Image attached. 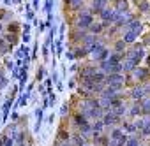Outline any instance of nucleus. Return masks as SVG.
Returning a JSON list of instances; mask_svg holds the SVG:
<instances>
[{"label": "nucleus", "mask_w": 150, "mask_h": 146, "mask_svg": "<svg viewBox=\"0 0 150 146\" xmlns=\"http://www.w3.org/2000/svg\"><path fill=\"white\" fill-rule=\"evenodd\" d=\"M28 41H30V35H28V34H23V42H25V44H27V42H28Z\"/></svg>", "instance_id": "28"}, {"label": "nucleus", "mask_w": 150, "mask_h": 146, "mask_svg": "<svg viewBox=\"0 0 150 146\" xmlns=\"http://www.w3.org/2000/svg\"><path fill=\"white\" fill-rule=\"evenodd\" d=\"M65 58H67V60H72V58H74V53L67 51V53H65Z\"/></svg>", "instance_id": "27"}, {"label": "nucleus", "mask_w": 150, "mask_h": 146, "mask_svg": "<svg viewBox=\"0 0 150 146\" xmlns=\"http://www.w3.org/2000/svg\"><path fill=\"white\" fill-rule=\"evenodd\" d=\"M2 144H6V137H0V146Z\"/></svg>", "instance_id": "33"}, {"label": "nucleus", "mask_w": 150, "mask_h": 146, "mask_svg": "<svg viewBox=\"0 0 150 146\" xmlns=\"http://www.w3.org/2000/svg\"><path fill=\"white\" fill-rule=\"evenodd\" d=\"M94 58H96V60H103V62H104V60L108 58V49H103V51H101L97 56H94Z\"/></svg>", "instance_id": "15"}, {"label": "nucleus", "mask_w": 150, "mask_h": 146, "mask_svg": "<svg viewBox=\"0 0 150 146\" xmlns=\"http://www.w3.org/2000/svg\"><path fill=\"white\" fill-rule=\"evenodd\" d=\"M55 100H57V95H55V93H50V99H48L50 106H53V104H55Z\"/></svg>", "instance_id": "24"}, {"label": "nucleus", "mask_w": 150, "mask_h": 146, "mask_svg": "<svg viewBox=\"0 0 150 146\" xmlns=\"http://www.w3.org/2000/svg\"><path fill=\"white\" fill-rule=\"evenodd\" d=\"M127 137L122 134V130L120 128H117V130H113L111 132V139H110V146H124L127 141H125Z\"/></svg>", "instance_id": "1"}, {"label": "nucleus", "mask_w": 150, "mask_h": 146, "mask_svg": "<svg viewBox=\"0 0 150 146\" xmlns=\"http://www.w3.org/2000/svg\"><path fill=\"white\" fill-rule=\"evenodd\" d=\"M103 127H104V121H96V123L92 125V130H94V134H99V132L103 130Z\"/></svg>", "instance_id": "12"}, {"label": "nucleus", "mask_w": 150, "mask_h": 146, "mask_svg": "<svg viewBox=\"0 0 150 146\" xmlns=\"http://www.w3.org/2000/svg\"><path fill=\"white\" fill-rule=\"evenodd\" d=\"M13 100H14V97L7 99V100H6V104H4V107H2V111H4V120H6V118H7V114H9V109H11V104H13Z\"/></svg>", "instance_id": "11"}, {"label": "nucleus", "mask_w": 150, "mask_h": 146, "mask_svg": "<svg viewBox=\"0 0 150 146\" xmlns=\"http://www.w3.org/2000/svg\"><path fill=\"white\" fill-rule=\"evenodd\" d=\"M6 146H13V139H9V137H6Z\"/></svg>", "instance_id": "30"}, {"label": "nucleus", "mask_w": 150, "mask_h": 146, "mask_svg": "<svg viewBox=\"0 0 150 146\" xmlns=\"http://www.w3.org/2000/svg\"><path fill=\"white\" fill-rule=\"evenodd\" d=\"M101 18H103L104 21H115V18H117V11L103 9V11H101Z\"/></svg>", "instance_id": "4"}, {"label": "nucleus", "mask_w": 150, "mask_h": 146, "mask_svg": "<svg viewBox=\"0 0 150 146\" xmlns=\"http://www.w3.org/2000/svg\"><path fill=\"white\" fill-rule=\"evenodd\" d=\"M7 85V79L4 78V74H2V72H0V88H4Z\"/></svg>", "instance_id": "21"}, {"label": "nucleus", "mask_w": 150, "mask_h": 146, "mask_svg": "<svg viewBox=\"0 0 150 146\" xmlns=\"http://www.w3.org/2000/svg\"><path fill=\"white\" fill-rule=\"evenodd\" d=\"M90 30H92L94 34H99V32L103 30V27H101V25H94V23H92V25H90Z\"/></svg>", "instance_id": "19"}, {"label": "nucleus", "mask_w": 150, "mask_h": 146, "mask_svg": "<svg viewBox=\"0 0 150 146\" xmlns=\"http://www.w3.org/2000/svg\"><path fill=\"white\" fill-rule=\"evenodd\" d=\"M136 37H138V34H134V32H131V30H129V32L124 35V41H125L127 44H132V42L136 41Z\"/></svg>", "instance_id": "10"}, {"label": "nucleus", "mask_w": 150, "mask_h": 146, "mask_svg": "<svg viewBox=\"0 0 150 146\" xmlns=\"http://www.w3.org/2000/svg\"><path fill=\"white\" fill-rule=\"evenodd\" d=\"M141 109H143V113L150 114V97H143L141 99Z\"/></svg>", "instance_id": "9"}, {"label": "nucleus", "mask_w": 150, "mask_h": 146, "mask_svg": "<svg viewBox=\"0 0 150 146\" xmlns=\"http://www.w3.org/2000/svg\"><path fill=\"white\" fill-rule=\"evenodd\" d=\"M74 139H76V141H74V144H76V146H83V142H85V141H83V135H81V137L78 135V137H74Z\"/></svg>", "instance_id": "22"}, {"label": "nucleus", "mask_w": 150, "mask_h": 146, "mask_svg": "<svg viewBox=\"0 0 150 146\" xmlns=\"http://www.w3.org/2000/svg\"><path fill=\"white\" fill-rule=\"evenodd\" d=\"M118 114H115L113 111H110L108 114H104V118H103V121H104V125H111V123H117L118 121Z\"/></svg>", "instance_id": "5"}, {"label": "nucleus", "mask_w": 150, "mask_h": 146, "mask_svg": "<svg viewBox=\"0 0 150 146\" xmlns=\"http://www.w3.org/2000/svg\"><path fill=\"white\" fill-rule=\"evenodd\" d=\"M125 146H139V142H138V139L129 137V139H127V142H125Z\"/></svg>", "instance_id": "17"}, {"label": "nucleus", "mask_w": 150, "mask_h": 146, "mask_svg": "<svg viewBox=\"0 0 150 146\" xmlns=\"http://www.w3.org/2000/svg\"><path fill=\"white\" fill-rule=\"evenodd\" d=\"M0 30H2V25H0Z\"/></svg>", "instance_id": "35"}, {"label": "nucleus", "mask_w": 150, "mask_h": 146, "mask_svg": "<svg viewBox=\"0 0 150 146\" xmlns=\"http://www.w3.org/2000/svg\"><path fill=\"white\" fill-rule=\"evenodd\" d=\"M90 25H92V16H90L88 13H81L80 20L76 21V27H78V28H88Z\"/></svg>", "instance_id": "3"}, {"label": "nucleus", "mask_w": 150, "mask_h": 146, "mask_svg": "<svg viewBox=\"0 0 150 146\" xmlns=\"http://www.w3.org/2000/svg\"><path fill=\"white\" fill-rule=\"evenodd\" d=\"M28 32H30V25L25 23V27H23V34H28Z\"/></svg>", "instance_id": "26"}, {"label": "nucleus", "mask_w": 150, "mask_h": 146, "mask_svg": "<svg viewBox=\"0 0 150 146\" xmlns=\"http://www.w3.org/2000/svg\"><path fill=\"white\" fill-rule=\"evenodd\" d=\"M129 28H131V32H134V34H141V30H143V27H141L139 21H131V23H129Z\"/></svg>", "instance_id": "8"}, {"label": "nucleus", "mask_w": 150, "mask_h": 146, "mask_svg": "<svg viewBox=\"0 0 150 146\" xmlns=\"http://www.w3.org/2000/svg\"><path fill=\"white\" fill-rule=\"evenodd\" d=\"M132 74H134V78L138 79V81H141V79H145L146 78V74H148V70L146 69H132Z\"/></svg>", "instance_id": "7"}, {"label": "nucleus", "mask_w": 150, "mask_h": 146, "mask_svg": "<svg viewBox=\"0 0 150 146\" xmlns=\"http://www.w3.org/2000/svg\"><path fill=\"white\" fill-rule=\"evenodd\" d=\"M131 97H132L134 100H141V99L145 97V88H141V86H136V88H132V92H131Z\"/></svg>", "instance_id": "6"}, {"label": "nucleus", "mask_w": 150, "mask_h": 146, "mask_svg": "<svg viewBox=\"0 0 150 146\" xmlns=\"http://www.w3.org/2000/svg\"><path fill=\"white\" fill-rule=\"evenodd\" d=\"M139 9H141V11H146V9H148V6H146V4H141V6H139Z\"/></svg>", "instance_id": "32"}, {"label": "nucleus", "mask_w": 150, "mask_h": 146, "mask_svg": "<svg viewBox=\"0 0 150 146\" xmlns=\"http://www.w3.org/2000/svg\"><path fill=\"white\" fill-rule=\"evenodd\" d=\"M42 76H44V72H42V69L39 67V70H37V79L41 81V79H42Z\"/></svg>", "instance_id": "25"}, {"label": "nucleus", "mask_w": 150, "mask_h": 146, "mask_svg": "<svg viewBox=\"0 0 150 146\" xmlns=\"http://www.w3.org/2000/svg\"><path fill=\"white\" fill-rule=\"evenodd\" d=\"M6 63H7V67H9V69H14V63H13V62H11V60H7V62H6Z\"/></svg>", "instance_id": "31"}, {"label": "nucleus", "mask_w": 150, "mask_h": 146, "mask_svg": "<svg viewBox=\"0 0 150 146\" xmlns=\"http://www.w3.org/2000/svg\"><path fill=\"white\" fill-rule=\"evenodd\" d=\"M127 9V0H117V11H125Z\"/></svg>", "instance_id": "13"}, {"label": "nucleus", "mask_w": 150, "mask_h": 146, "mask_svg": "<svg viewBox=\"0 0 150 146\" xmlns=\"http://www.w3.org/2000/svg\"><path fill=\"white\" fill-rule=\"evenodd\" d=\"M122 83H124V76L120 74V72H113V74H110V76L106 78V85H108V86L120 88Z\"/></svg>", "instance_id": "2"}, {"label": "nucleus", "mask_w": 150, "mask_h": 146, "mask_svg": "<svg viewBox=\"0 0 150 146\" xmlns=\"http://www.w3.org/2000/svg\"><path fill=\"white\" fill-rule=\"evenodd\" d=\"M115 114H118V116H122L124 113H125V106H122V104H118L117 107H115V111H113Z\"/></svg>", "instance_id": "16"}, {"label": "nucleus", "mask_w": 150, "mask_h": 146, "mask_svg": "<svg viewBox=\"0 0 150 146\" xmlns=\"http://www.w3.org/2000/svg\"><path fill=\"white\" fill-rule=\"evenodd\" d=\"M60 113H62V114H65V113H67V104H64V106H62V109H60Z\"/></svg>", "instance_id": "29"}, {"label": "nucleus", "mask_w": 150, "mask_h": 146, "mask_svg": "<svg viewBox=\"0 0 150 146\" xmlns=\"http://www.w3.org/2000/svg\"><path fill=\"white\" fill-rule=\"evenodd\" d=\"M51 7H53V0H46V13L51 14Z\"/></svg>", "instance_id": "20"}, {"label": "nucleus", "mask_w": 150, "mask_h": 146, "mask_svg": "<svg viewBox=\"0 0 150 146\" xmlns=\"http://www.w3.org/2000/svg\"><path fill=\"white\" fill-rule=\"evenodd\" d=\"M96 2H99V4H103V6H104V4H106V0H96Z\"/></svg>", "instance_id": "34"}, {"label": "nucleus", "mask_w": 150, "mask_h": 146, "mask_svg": "<svg viewBox=\"0 0 150 146\" xmlns=\"http://www.w3.org/2000/svg\"><path fill=\"white\" fill-rule=\"evenodd\" d=\"M143 134H145V135H150V118L145 121V127H143Z\"/></svg>", "instance_id": "18"}, {"label": "nucleus", "mask_w": 150, "mask_h": 146, "mask_svg": "<svg viewBox=\"0 0 150 146\" xmlns=\"http://www.w3.org/2000/svg\"><path fill=\"white\" fill-rule=\"evenodd\" d=\"M139 113H143V109H141V104H136V106H132V109H131V114H132V116H136V114H139Z\"/></svg>", "instance_id": "14"}, {"label": "nucleus", "mask_w": 150, "mask_h": 146, "mask_svg": "<svg viewBox=\"0 0 150 146\" xmlns=\"http://www.w3.org/2000/svg\"><path fill=\"white\" fill-rule=\"evenodd\" d=\"M27 18H28V20L34 18V13H32V7H30V6H27Z\"/></svg>", "instance_id": "23"}]
</instances>
